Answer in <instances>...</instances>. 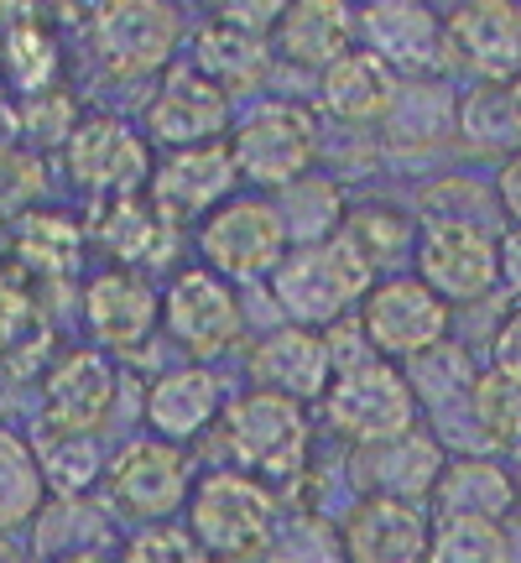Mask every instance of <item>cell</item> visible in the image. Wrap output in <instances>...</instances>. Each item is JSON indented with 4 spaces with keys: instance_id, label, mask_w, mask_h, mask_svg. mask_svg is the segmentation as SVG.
I'll return each instance as SVG.
<instances>
[{
    "instance_id": "cell-1",
    "label": "cell",
    "mask_w": 521,
    "mask_h": 563,
    "mask_svg": "<svg viewBox=\"0 0 521 563\" xmlns=\"http://www.w3.org/2000/svg\"><path fill=\"white\" fill-rule=\"evenodd\" d=\"M376 266L365 262L350 245V235H329L319 245H292L281 266L271 272V298L281 302V313L302 329H323L340 323L350 313H361L365 292L376 287Z\"/></svg>"
},
{
    "instance_id": "cell-2",
    "label": "cell",
    "mask_w": 521,
    "mask_h": 563,
    "mask_svg": "<svg viewBox=\"0 0 521 563\" xmlns=\"http://www.w3.org/2000/svg\"><path fill=\"white\" fill-rule=\"evenodd\" d=\"M188 538L209 553V563H245L260 559L277 532V496L271 485L251 481L245 470H209L188 490Z\"/></svg>"
},
{
    "instance_id": "cell-3",
    "label": "cell",
    "mask_w": 521,
    "mask_h": 563,
    "mask_svg": "<svg viewBox=\"0 0 521 563\" xmlns=\"http://www.w3.org/2000/svg\"><path fill=\"white\" fill-rule=\"evenodd\" d=\"M340 371L323 391V422L340 433L344 443L355 449H370V443L401 439L422 422V407L407 386V371L391 361H376L370 350L361 355H340Z\"/></svg>"
},
{
    "instance_id": "cell-4",
    "label": "cell",
    "mask_w": 521,
    "mask_h": 563,
    "mask_svg": "<svg viewBox=\"0 0 521 563\" xmlns=\"http://www.w3.org/2000/svg\"><path fill=\"white\" fill-rule=\"evenodd\" d=\"M224 449L251 481H292L308 464V412L287 397L251 386L235 402H224Z\"/></svg>"
},
{
    "instance_id": "cell-5",
    "label": "cell",
    "mask_w": 521,
    "mask_h": 563,
    "mask_svg": "<svg viewBox=\"0 0 521 563\" xmlns=\"http://www.w3.org/2000/svg\"><path fill=\"white\" fill-rule=\"evenodd\" d=\"M361 344L376 355V361L391 365H412L418 355H428L433 344L448 340V323H454V308L428 292L412 272H397V277H381L361 302Z\"/></svg>"
},
{
    "instance_id": "cell-6",
    "label": "cell",
    "mask_w": 521,
    "mask_h": 563,
    "mask_svg": "<svg viewBox=\"0 0 521 563\" xmlns=\"http://www.w3.org/2000/svg\"><path fill=\"white\" fill-rule=\"evenodd\" d=\"M230 157L235 173L256 188H292L308 178L319 157V121L298 100H260L235 131H230Z\"/></svg>"
},
{
    "instance_id": "cell-7",
    "label": "cell",
    "mask_w": 521,
    "mask_h": 563,
    "mask_svg": "<svg viewBox=\"0 0 521 563\" xmlns=\"http://www.w3.org/2000/svg\"><path fill=\"white\" fill-rule=\"evenodd\" d=\"M418 272L448 308H475L501 287V230L485 224H418Z\"/></svg>"
},
{
    "instance_id": "cell-8",
    "label": "cell",
    "mask_w": 521,
    "mask_h": 563,
    "mask_svg": "<svg viewBox=\"0 0 521 563\" xmlns=\"http://www.w3.org/2000/svg\"><path fill=\"white\" fill-rule=\"evenodd\" d=\"M188 490H193V470H188V454H182L178 443L136 439L104 464L110 511L136 527L173 522V511L188 506Z\"/></svg>"
},
{
    "instance_id": "cell-9",
    "label": "cell",
    "mask_w": 521,
    "mask_h": 563,
    "mask_svg": "<svg viewBox=\"0 0 521 563\" xmlns=\"http://www.w3.org/2000/svg\"><path fill=\"white\" fill-rule=\"evenodd\" d=\"M199 256L224 282L271 277L287 256V230L277 220V203L260 194H235L199 224Z\"/></svg>"
},
{
    "instance_id": "cell-10",
    "label": "cell",
    "mask_w": 521,
    "mask_h": 563,
    "mask_svg": "<svg viewBox=\"0 0 521 563\" xmlns=\"http://www.w3.org/2000/svg\"><path fill=\"white\" fill-rule=\"evenodd\" d=\"M63 167H68L74 188L95 194V199H141L152 183V146L121 115H84L63 146Z\"/></svg>"
},
{
    "instance_id": "cell-11",
    "label": "cell",
    "mask_w": 521,
    "mask_h": 563,
    "mask_svg": "<svg viewBox=\"0 0 521 563\" xmlns=\"http://www.w3.org/2000/svg\"><path fill=\"white\" fill-rule=\"evenodd\" d=\"M162 323L182 355H193V365H203L241 344L245 308L224 277H214L209 266H188L162 292Z\"/></svg>"
},
{
    "instance_id": "cell-12",
    "label": "cell",
    "mask_w": 521,
    "mask_h": 563,
    "mask_svg": "<svg viewBox=\"0 0 521 563\" xmlns=\"http://www.w3.org/2000/svg\"><path fill=\"white\" fill-rule=\"evenodd\" d=\"M178 37H182V16L173 5H157V0H121V5H104V11L89 16L95 58L115 79H136V74L167 68Z\"/></svg>"
},
{
    "instance_id": "cell-13",
    "label": "cell",
    "mask_w": 521,
    "mask_h": 563,
    "mask_svg": "<svg viewBox=\"0 0 521 563\" xmlns=\"http://www.w3.org/2000/svg\"><path fill=\"white\" fill-rule=\"evenodd\" d=\"M235 157L230 141H209V146H188V152H167L152 167L146 183V203L157 209L162 224H188L209 220L220 203L235 199Z\"/></svg>"
},
{
    "instance_id": "cell-14",
    "label": "cell",
    "mask_w": 521,
    "mask_h": 563,
    "mask_svg": "<svg viewBox=\"0 0 521 563\" xmlns=\"http://www.w3.org/2000/svg\"><path fill=\"white\" fill-rule=\"evenodd\" d=\"M448 63L475 84L521 79V5L517 0H469L443 16Z\"/></svg>"
},
{
    "instance_id": "cell-15",
    "label": "cell",
    "mask_w": 521,
    "mask_h": 563,
    "mask_svg": "<svg viewBox=\"0 0 521 563\" xmlns=\"http://www.w3.org/2000/svg\"><path fill=\"white\" fill-rule=\"evenodd\" d=\"M115 391H121L115 361L104 350H95V344H74L42 376V418H47L53 433L95 439L104 418H110V407H115Z\"/></svg>"
},
{
    "instance_id": "cell-16",
    "label": "cell",
    "mask_w": 521,
    "mask_h": 563,
    "mask_svg": "<svg viewBox=\"0 0 521 563\" xmlns=\"http://www.w3.org/2000/svg\"><path fill=\"white\" fill-rule=\"evenodd\" d=\"M355 37L365 53L391 68V74H412V79H439L448 68V37H443V16L412 0H381L365 5L355 16Z\"/></svg>"
},
{
    "instance_id": "cell-17",
    "label": "cell",
    "mask_w": 521,
    "mask_h": 563,
    "mask_svg": "<svg viewBox=\"0 0 521 563\" xmlns=\"http://www.w3.org/2000/svg\"><path fill=\"white\" fill-rule=\"evenodd\" d=\"M245 371L256 391H271V397H287V402H323V391L334 382V340L319 334V329H302V323H281L271 334H260L245 355Z\"/></svg>"
},
{
    "instance_id": "cell-18",
    "label": "cell",
    "mask_w": 521,
    "mask_h": 563,
    "mask_svg": "<svg viewBox=\"0 0 521 563\" xmlns=\"http://www.w3.org/2000/svg\"><path fill=\"white\" fill-rule=\"evenodd\" d=\"M84 323L95 334V350L104 355H131L157 334L162 292L141 277L136 266H110L84 287Z\"/></svg>"
},
{
    "instance_id": "cell-19",
    "label": "cell",
    "mask_w": 521,
    "mask_h": 563,
    "mask_svg": "<svg viewBox=\"0 0 521 563\" xmlns=\"http://www.w3.org/2000/svg\"><path fill=\"white\" fill-rule=\"evenodd\" d=\"M443 464H448V443H439V433L418 422L412 433L370 449H355V485L361 496H386V501H433V485H439Z\"/></svg>"
},
{
    "instance_id": "cell-20",
    "label": "cell",
    "mask_w": 521,
    "mask_h": 563,
    "mask_svg": "<svg viewBox=\"0 0 521 563\" xmlns=\"http://www.w3.org/2000/svg\"><path fill=\"white\" fill-rule=\"evenodd\" d=\"M146 131L157 146L167 152H188V146H209V141H224L230 131V95L214 89L193 63L182 68H167L162 89L146 104Z\"/></svg>"
},
{
    "instance_id": "cell-21",
    "label": "cell",
    "mask_w": 521,
    "mask_h": 563,
    "mask_svg": "<svg viewBox=\"0 0 521 563\" xmlns=\"http://www.w3.org/2000/svg\"><path fill=\"white\" fill-rule=\"evenodd\" d=\"M277 16L281 5H266V11H220V16L203 26L199 47H193V68H199L203 79L224 89V95H235L245 84H260L266 79V63H271V32H277Z\"/></svg>"
},
{
    "instance_id": "cell-22",
    "label": "cell",
    "mask_w": 521,
    "mask_h": 563,
    "mask_svg": "<svg viewBox=\"0 0 521 563\" xmlns=\"http://www.w3.org/2000/svg\"><path fill=\"white\" fill-rule=\"evenodd\" d=\"M340 538L350 563H428L433 511L412 501L361 496L340 522Z\"/></svg>"
},
{
    "instance_id": "cell-23",
    "label": "cell",
    "mask_w": 521,
    "mask_h": 563,
    "mask_svg": "<svg viewBox=\"0 0 521 563\" xmlns=\"http://www.w3.org/2000/svg\"><path fill=\"white\" fill-rule=\"evenodd\" d=\"M224 418V386L209 365H173L146 386V428L162 443H193Z\"/></svg>"
},
{
    "instance_id": "cell-24",
    "label": "cell",
    "mask_w": 521,
    "mask_h": 563,
    "mask_svg": "<svg viewBox=\"0 0 521 563\" xmlns=\"http://www.w3.org/2000/svg\"><path fill=\"white\" fill-rule=\"evenodd\" d=\"M517 490H511V470L501 454L485 449H464L448 454L439 485H433V517H480V522H506L517 517Z\"/></svg>"
},
{
    "instance_id": "cell-25",
    "label": "cell",
    "mask_w": 521,
    "mask_h": 563,
    "mask_svg": "<svg viewBox=\"0 0 521 563\" xmlns=\"http://www.w3.org/2000/svg\"><path fill=\"white\" fill-rule=\"evenodd\" d=\"M397 74L386 68L376 53L350 47L340 63H329L319 74V104L344 125H376L397 100Z\"/></svg>"
},
{
    "instance_id": "cell-26",
    "label": "cell",
    "mask_w": 521,
    "mask_h": 563,
    "mask_svg": "<svg viewBox=\"0 0 521 563\" xmlns=\"http://www.w3.org/2000/svg\"><path fill=\"white\" fill-rule=\"evenodd\" d=\"M271 47L281 58L308 63V68H329L355 47V16L344 11L340 0H302V5H281Z\"/></svg>"
},
{
    "instance_id": "cell-27",
    "label": "cell",
    "mask_w": 521,
    "mask_h": 563,
    "mask_svg": "<svg viewBox=\"0 0 521 563\" xmlns=\"http://www.w3.org/2000/svg\"><path fill=\"white\" fill-rule=\"evenodd\" d=\"M454 146L469 157H490L501 167L521 146L517 115H511V89L506 84H469L459 95V115H454Z\"/></svg>"
},
{
    "instance_id": "cell-28",
    "label": "cell",
    "mask_w": 521,
    "mask_h": 563,
    "mask_svg": "<svg viewBox=\"0 0 521 563\" xmlns=\"http://www.w3.org/2000/svg\"><path fill=\"white\" fill-rule=\"evenodd\" d=\"M454 115H459V95L443 79H412L397 89V100L386 110V136L401 141V146H443L454 141Z\"/></svg>"
},
{
    "instance_id": "cell-29",
    "label": "cell",
    "mask_w": 521,
    "mask_h": 563,
    "mask_svg": "<svg viewBox=\"0 0 521 563\" xmlns=\"http://www.w3.org/2000/svg\"><path fill=\"white\" fill-rule=\"evenodd\" d=\"M401 371H407V386H412V397H418V407L428 418H443V412H454V407H469V391L480 382V365L469 355V344H459V340L433 344L428 355H418V361L401 365Z\"/></svg>"
},
{
    "instance_id": "cell-30",
    "label": "cell",
    "mask_w": 521,
    "mask_h": 563,
    "mask_svg": "<svg viewBox=\"0 0 521 563\" xmlns=\"http://www.w3.org/2000/svg\"><path fill=\"white\" fill-rule=\"evenodd\" d=\"M344 235L376 266V277H397V266L418 251V214H407L397 203H361L344 214Z\"/></svg>"
},
{
    "instance_id": "cell-31",
    "label": "cell",
    "mask_w": 521,
    "mask_h": 563,
    "mask_svg": "<svg viewBox=\"0 0 521 563\" xmlns=\"http://www.w3.org/2000/svg\"><path fill=\"white\" fill-rule=\"evenodd\" d=\"M344 214H350V209H344L340 183H323V178H313V173L298 178L292 188H281V199H277V220L292 245H319V241H329V235H340Z\"/></svg>"
},
{
    "instance_id": "cell-32",
    "label": "cell",
    "mask_w": 521,
    "mask_h": 563,
    "mask_svg": "<svg viewBox=\"0 0 521 563\" xmlns=\"http://www.w3.org/2000/svg\"><path fill=\"white\" fill-rule=\"evenodd\" d=\"M469 418L480 433V449L490 454H511L521 443V376L501 371V365H485L475 391H469Z\"/></svg>"
},
{
    "instance_id": "cell-33",
    "label": "cell",
    "mask_w": 521,
    "mask_h": 563,
    "mask_svg": "<svg viewBox=\"0 0 521 563\" xmlns=\"http://www.w3.org/2000/svg\"><path fill=\"white\" fill-rule=\"evenodd\" d=\"M412 214H418V224H485V230H506L501 209H496V188L464 178V173H448L433 188H422Z\"/></svg>"
},
{
    "instance_id": "cell-34",
    "label": "cell",
    "mask_w": 521,
    "mask_h": 563,
    "mask_svg": "<svg viewBox=\"0 0 521 563\" xmlns=\"http://www.w3.org/2000/svg\"><path fill=\"white\" fill-rule=\"evenodd\" d=\"M37 470H42V485L47 490H58L68 501H79L84 490L95 481H104V454L95 439H84V433H42L37 439Z\"/></svg>"
},
{
    "instance_id": "cell-35",
    "label": "cell",
    "mask_w": 521,
    "mask_h": 563,
    "mask_svg": "<svg viewBox=\"0 0 521 563\" xmlns=\"http://www.w3.org/2000/svg\"><path fill=\"white\" fill-rule=\"evenodd\" d=\"M42 506H47V485H42L37 454L16 433H0V532L37 522Z\"/></svg>"
},
{
    "instance_id": "cell-36",
    "label": "cell",
    "mask_w": 521,
    "mask_h": 563,
    "mask_svg": "<svg viewBox=\"0 0 521 563\" xmlns=\"http://www.w3.org/2000/svg\"><path fill=\"white\" fill-rule=\"evenodd\" d=\"M0 58H5V74H11V84H16L21 95H42V89H53L58 42H53V32H47L37 16H21V21L5 26V37H0Z\"/></svg>"
},
{
    "instance_id": "cell-37",
    "label": "cell",
    "mask_w": 521,
    "mask_h": 563,
    "mask_svg": "<svg viewBox=\"0 0 521 563\" xmlns=\"http://www.w3.org/2000/svg\"><path fill=\"white\" fill-rule=\"evenodd\" d=\"M16 256L42 277H63L84 256V230L63 214H26L16 235Z\"/></svg>"
},
{
    "instance_id": "cell-38",
    "label": "cell",
    "mask_w": 521,
    "mask_h": 563,
    "mask_svg": "<svg viewBox=\"0 0 521 563\" xmlns=\"http://www.w3.org/2000/svg\"><path fill=\"white\" fill-rule=\"evenodd\" d=\"M428 563H506V522L433 517Z\"/></svg>"
},
{
    "instance_id": "cell-39",
    "label": "cell",
    "mask_w": 521,
    "mask_h": 563,
    "mask_svg": "<svg viewBox=\"0 0 521 563\" xmlns=\"http://www.w3.org/2000/svg\"><path fill=\"white\" fill-rule=\"evenodd\" d=\"M266 563H350L344 559L340 527L319 517V511H292L287 522H277L271 543L260 553Z\"/></svg>"
},
{
    "instance_id": "cell-40",
    "label": "cell",
    "mask_w": 521,
    "mask_h": 563,
    "mask_svg": "<svg viewBox=\"0 0 521 563\" xmlns=\"http://www.w3.org/2000/svg\"><path fill=\"white\" fill-rule=\"evenodd\" d=\"M47 188V173H42V157L26 152L16 141H0V214L16 220V214H32V203L42 199Z\"/></svg>"
},
{
    "instance_id": "cell-41",
    "label": "cell",
    "mask_w": 521,
    "mask_h": 563,
    "mask_svg": "<svg viewBox=\"0 0 521 563\" xmlns=\"http://www.w3.org/2000/svg\"><path fill=\"white\" fill-rule=\"evenodd\" d=\"M121 563H209V553L188 538V527L162 522V527H141L136 538H125Z\"/></svg>"
},
{
    "instance_id": "cell-42",
    "label": "cell",
    "mask_w": 521,
    "mask_h": 563,
    "mask_svg": "<svg viewBox=\"0 0 521 563\" xmlns=\"http://www.w3.org/2000/svg\"><path fill=\"white\" fill-rule=\"evenodd\" d=\"M490 365L521 376V302H511L501 319H496V329H490Z\"/></svg>"
},
{
    "instance_id": "cell-43",
    "label": "cell",
    "mask_w": 521,
    "mask_h": 563,
    "mask_svg": "<svg viewBox=\"0 0 521 563\" xmlns=\"http://www.w3.org/2000/svg\"><path fill=\"white\" fill-rule=\"evenodd\" d=\"M490 188H496V209H501V220L506 224H521V146L501 162V167H496Z\"/></svg>"
},
{
    "instance_id": "cell-44",
    "label": "cell",
    "mask_w": 521,
    "mask_h": 563,
    "mask_svg": "<svg viewBox=\"0 0 521 563\" xmlns=\"http://www.w3.org/2000/svg\"><path fill=\"white\" fill-rule=\"evenodd\" d=\"M501 287L511 292V302H521V224L501 230Z\"/></svg>"
},
{
    "instance_id": "cell-45",
    "label": "cell",
    "mask_w": 521,
    "mask_h": 563,
    "mask_svg": "<svg viewBox=\"0 0 521 563\" xmlns=\"http://www.w3.org/2000/svg\"><path fill=\"white\" fill-rule=\"evenodd\" d=\"M506 563H521V511L506 517Z\"/></svg>"
},
{
    "instance_id": "cell-46",
    "label": "cell",
    "mask_w": 521,
    "mask_h": 563,
    "mask_svg": "<svg viewBox=\"0 0 521 563\" xmlns=\"http://www.w3.org/2000/svg\"><path fill=\"white\" fill-rule=\"evenodd\" d=\"M506 470H511V490H517V506H521V443L506 454Z\"/></svg>"
},
{
    "instance_id": "cell-47",
    "label": "cell",
    "mask_w": 521,
    "mask_h": 563,
    "mask_svg": "<svg viewBox=\"0 0 521 563\" xmlns=\"http://www.w3.org/2000/svg\"><path fill=\"white\" fill-rule=\"evenodd\" d=\"M0 563H21L16 543H11V538H5V532H0Z\"/></svg>"
},
{
    "instance_id": "cell-48",
    "label": "cell",
    "mask_w": 521,
    "mask_h": 563,
    "mask_svg": "<svg viewBox=\"0 0 521 563\" xmlns=\"http://www.w3.org/2000/svg\"><path fill=\"white\" fill-rule=\"evenodd\" d=\"M506 89H511V115H517V131H521V79L506 84Z\"/></svg>"
},
{
    "instance_id": "cell-49",
    "label": "cell",
    "mask_w": 521,
    "mask_h": 563,
    "mask_svg": "<svg viewBox=\"0 0 521 563\" xmlns=\"http://www.w3.org/2000/svg\"><path fill=\"white\" fill-rule=\"evenodd\" d=\"M63 563H110V559H100V553H84V559H63Z\"/></svg>"
}]
</instances>
